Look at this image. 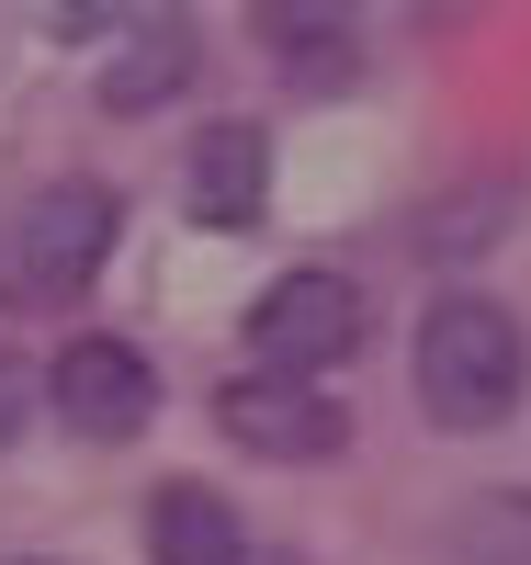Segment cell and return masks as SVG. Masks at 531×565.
Segmentation results:
<instances>
[{
  "label": "cell",
  "mask_w": 531,
  "mask_h": 565,
  "mask_svg": "<svg viewBox=\"0 0 531 565\" xmlns=\"http://www.w3.org/2000/svg\"><path fill=\"white\" fill-rule=\"evenodd\" d=\"M114 260V193L91 170H57L0 215V306L12 317H57L91 295V271Z\"/></svg>",
  "instance_id": "obj_1"
},
{
  "label": "cell",
  "mask_w": 531,
  "mask_h": 565,
  "mask_svg": "<svg viewBox=\"0 0 531 565\" xmlns=\"http://www.w3.org/2000/svg\"><path fill=\"white\" fill-rule=\"evenodd\" d=\"M531 396V328L498 295H442L418 317V407L442 430H498Z\"/></svg>",
  "instance_id": "obj_2"
},
{
  "label": "cell",
  "mask_w": 531,
  "mask_h": 565,
  "mask_svg": "<svg viewBox=\"0 0 531 565\" xmlns=\"http://www.w3.org/2000/svg\"><path fill=\"white\" fill-rule=\"evenodd\" d=\"M362 328H373L362 282L328 271V260H306V271H283L272 295L249 306V362H261V373H306V385H328V362H351Z\"/></svg>",
  "instance_id": "obj_3"
},
{
  "label": "cell",
  "mask_w": 531,
  "mask_h": 565,
  "mask_svg": "<svg viewBox=\"0 0 531 565\" xmlns=\"http://www.w3.org/2000/svg\"><path fill=\"white\" fill-rule=\"evenodd\" d=\"M215 430L237 441V452H261V463H328L351 441V407L328 396V385H306V373H226L215 385Z\"/></svg>",
  "instance_id": "obj_4"
},
{
  "label": "cell",
  "mask_w": 531,
  "mask_h": 565,
  "mask_svg": "<svg viewBox=\"0 0 531 565\" xmlns=\"http://www.w3.org/2000/svg\"><path fill=\"white\" fill-rule=\"evenodd\" d=\"M45 407L68 418L79 441H136L159 418V362L136 351V340H57V362H45Z\"/></svg>",
  "instance_id": "obj_5"
},
{
  "label": "cell",
  "mask_w": 531,
  "mask_h": 565,
  "mask_svg": "<svg viewBox=\"0 0 531 565\" xmlns=\"http://www.w3.org/2000/svg\"><path fill=\"white\" fill-rule=\"evenodd\" d=\"M181 204L204 215V226H261V204H272V136L261 125H204L192 136V159H181Z\"/></svg>",
  "instance_id": "obj_6"
},
{
  "label": "cell",
  "mask_w": 531,
  "mask_h": 565,
  "mask_svg": "<svg viewBox=\"0 0 531 565\" xmlns=\"http://www.w3.org/2000/svg\"><path fill=\"white\" fill-rule=\"evenodd\" d=\"M148 554L159 565H249V521L204 476H170V487H148Z\"/></svg>",
  "instance_id": "obj_7"
},
{
  "label": "cell",
  "mask_w": 531,
  "mask_h": 565,
  "mask_svg": "<svg viewBox=\"0 0 531 565\" xmlns=\"http://www.w3.org/2000/svg\"><path fill=\"white\" fill-rule=\"evenodd\" d=\"M181 68H192V45H181V23H159L148 45H125V57H114L103 103H114V114H148V103H170V90H181Z\"/></svg>",
  "instance_id": "obj_8"
},
{
  "label": "cell",
  "mask_w": 531,
  "mask_h": 565,
  "mask_svg": "<svg viewBox=\"0 0 531 565\" xmlns=\"http://www.w3.org/2000/svg\"><path fill=\"white\" fill-rule=\"evenodd\" d=\"M23 407H34V373L0 351V441H12V418H23Z\"/></svg>",
  "instance_id": "obj_9"
}]
</instances>
